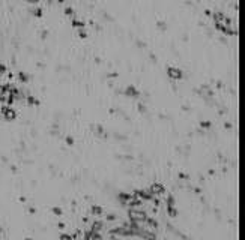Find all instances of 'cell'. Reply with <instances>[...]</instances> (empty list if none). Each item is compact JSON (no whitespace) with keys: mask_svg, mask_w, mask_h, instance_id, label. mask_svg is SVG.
I'll use <instances>...</instances> for the list:
<instances>
[{"mask_svg":"<svg viewBox=\"0 0 245 240\" xmlns=\"http://www.w3.org/2000/svg\"><path fill=\"white\" fill-rule=\"evenodd\" d=\"M128 215H130V221H134V222H138V224H145L147 215L146 212L140 210V209H130L128 210Z\"/></svg>","mask_w":245,"mask_h":240,"instance_id":"6da1fadb","label":"cell"},{"mask_svg":"<svg viewBox=\"0 0 245 240\" xmlns=\"http://www.w3.org/2000/svg\"><path fill=\"white\" fill-rule=\"evenodd\" d=\"M0 113L3 114L5 120H14L17 117V113L14 108H11L9 105H3V107H0Z\"/></svg>","mask_w":245,"mask_h":240,"instance_id":"7a4b0ae2","label":"cell"},{"mask_svg":"<svg viewBox=\"0 0 245 240\" xmlns=\"http://www.w3.org/2000/svg\"><path fill=\"white\" fill-rule=\"evenodd\" d=\"M149 192H150L153 197H155V195H161V194H164V192H165V189H164V186L160 185V183H152L150 188H149Z\"/></svg>","mask_w":245,"mask_h":240,"instance_id":"3957f363","label":"cell"},{"mask_svg":"<svg viewBox=\"0 0 245 240\" xmlns=\"http://www.w3.org/2000/svg\"><path fill=\"white\" fill-rule=\"evenodd\" d=\"M167 74H169V77L173 78V80H180L184 77L182 71H180L179 68H167Z\"/></svg>","mask_w":245,"mask_h":240,"instance_id":"277c9868","label":"cell"},{"mask_svg":"<svg viewBox=\"0 0 245 240\" xmlns=\"http://www.w3.org/2000/svg\"><path fill=\"white\" fill-rule=\"evenodd\" d=\"M126 204L130 206V209H140L141 206H143V200H140V198H137V197H132Z\"/></svg>","mask_w":245,"mask_h":240,"instance_id":"5b68a950","label":"cell"},{"mask_svg":"<svg viewBox=\"0 0 245 240\" xmlns=\"http://www.w3.org/2000/svg\"><path fill=\"white\" fill-rule=\"evenodd\" d=\"M145 224L149 227L147 230H150V231H152V230H157V228H158V222H157L155 219H153V218H149V216H147V218H146V221H145Z\"/></svg>","mask_w":245,"mask_h":240,"instance_id":"8992f818","label":"cell"},{"mask_svg":"<svg viewBox=\"0 0 245 240\" xmlns=\"http://www.w3.org/2000/svg\"><path fill=\"white\" fill-rule=\"evenodd\" d=\"M131 198H132V195H131V194H128V192H120V194L118 195V200L120 201L122 204H126Z\"/></svg>","mask_w":245,"mask_h":240,"instance_id":"52a82bcc","label":"cell"},{"mask_svg":"<svg viewBox=\"0 0 245 240\" xmlns=\"http://www.w3.org/2000/svg\"><path fill=\"white\" fill-rule=\"evenodd\" d=\"M125 95L131 96V98H137V96H138V90L135 89L134 86H128L126 89H125Z\"/></svg>","mask_w":245,"mask_h":240,"instance_id":"ba28073f","label":"cell"},{"mask_svg":"<svg viewBox=\"0 0 245 240\" xmlns=\"http://www.w3.org/2000/svg\"><path fill=\"white\" fill-rule=\"evenodd\" d=\"M102 227H104V224H102V222H99V221H96V222H93V224H92V227H90V230H92L93 233H99Z\"/></svg>","mask_w":245,"mask_h":240,"instance_id":"9c48e42d","label":"cell"},{"mask_svg":"<svg viewBox=\"0 0 245 240\" xmlns=\"http://www.w3.org/2000/svg\"><path fill=\"white\" fill-rule=\"evenodd\" d=\"M102 213H104V210H102L101 206H96V204L92 206V215H95V216H101Z\"/></svg>","mask_w":245,"mask_h":240,"instance_id":"30bf717a","label":"cell"},{"mask_svg":"<svg viewBox=\"0 0 245 240\" xmlns=\"http://www.w3.org/2000/svg\"><path fill=\"white\" fill-rule=\"evenodd\" d=\"M72 26L77 27V29H83L86 24H84V21H81V20H80V21H78V20H74V21H72Z\"/></svg>","mask_w":245,"mask_h":240,"instance_id":"8fae6325","label":"cell"},{"mask_svg":"<svg viewBox=\"0 0 245 240\" xmlns=\"http://www.w3.org/2000/svg\"><path fill=\"white\" fill-rule=\"evenodd\" d=\"M167 213H169L170 216H177V210H176L174 206H169V207H167Z\"/></svg>","mask_w":245,"mask_h":240,"instance_id":"7c38bea8","label":"cell"},{"mask_svg":"<svg viewBox=\"0 0 245 240\" xmlns=\"http://www.w3.org/2000/svg\"><path fill=\"white\" fill-rule=\"evenodd\" d=\"M27 104H30V105H39V101L35 99L33 96H27Z\"/></svg>","mask_w":245,"mask_h":240,"instance_id":"4fadbf2b","label":"cell"},{"mask_svg":"<svg viewBox=\"0 0 245 240\" xmlns=\"http://www.w3.org/2000/svg\"><path fill=\"white\" fill-rule=\"evenodd\" d=\"M18 80H21L23 83H26V81H27V77H26L23 72H18Z\"/></svg>","mask_w":245,"mask_h":240,"instance_id":"5bb4252c","label":"cell"},{"mask_svg":"<svg viewBox=\"0 0 245 240\" xmlns=\"http://www.w3.org/2000/svg\"><path fill=\"white\" fill-rule=\"evenodd\" d=\"M33 15H35V17H42V9H39V8L35 9V11H33Z\"/></svg>","mask_w":245,"mask_h":240,"instance_id":"9a60e30c","label":"cell"},{"mask_svg":"<svg viewBox=\"0 0 245 240\" xmlns=\"http://www.w3.org/2000/svg\"><path fill=\"white\" fill-rule=\"evenodd\" d=\"M200 126H202V128H204V129H208V128H211V122H208V120H206V122H202Z\"/></svg>","mask_w":245,"mask_h":240,"instance_id":"2e32d148","label":"cell"},{"mask_svg":"<svg viewBox=\"0 0 245 240\" xmlns=\"http://www.w3.org/2000/svg\"><path fill=\"white\" fill-rule=\"evenodd\" d=\"M169 206H174V200H173V197H169L167 198V207Z\"/></svg>","mask_w":245,"mask_h":240,"instance_id":"e0dca14e","label":"cell"},{"mask_svg":"<svg viewBox=\"0 0 245 240\" xmlns=\"http://www.w3.org/2000/svg\"><path fill=\"white\" fill-rule=\"evenodd\" d=\"M60 240H72V237L69 234H62L60 236Z\"/></svg>","mask_w":245,"mask_h":240,"instance_id":"ac0fdd59","label":"cell"},{"mask_svg":"<svg viewBox=\"0 0 245 240\" xmlns=\"http://www.w3.org/2000/svg\"><path fill=\"white\" fill-rule=\"evenodd\" d=\"M78 36H80V38H83V39H84V38H86L87 35H86V32H84L83 29H80V30H78Z\"/></svg>","mask_w":245,"mask_h":240,"instance_id":"d6986e66","label":"cell"},{"mask_svg":"<svg viewBox=\"0 0 245 240\" xmlns=\"http://www.w3.org/2000/svg\"><path fill=\"white\" fill-rule=\"evenodd\" d=\"M65 14H66V15H72V14H74L72 8H66V9H65Z\"/></svg>","mask_w":245,"mask_h":240,"instance_id":"ffe728a7","label":"cell"},{"mask_svg":"<svg viewBox=\"0 0 245 240\" xmlns=\"http://www.w3.org/2000/svg\"><path fill=\"white\" fill-rule=\"evenodd\" d=\"M53 213H54V215H62V209H59V207H54V209H53Z\"/></svg>","mask_w":245,"mask_h":240,"instance_id":"44dd1931","label":"cell"},{"mask_svg":"<svg viewBox=\"0 0 245 240\" xmlns=\"http://www.w3.org/2000/svg\"><path fill=\"white\" fill-rule=\"evenodd\" d=\"M138 111H141V113H145V111H146V107H145L143 104H138Z\"/></svg>","mask_w":245,"mask_h":240,"instance_id":"7402d4cb","label":"cell"},{"mask_svg":"<svg viewBox=\"0 0 245 240\" xmlns=\"http://www.w3.org/2000/svg\"><path fill=\"white\" fill-rule=\"evenodd\" d=\"M66 143H68L69 146H72V144H74V140H72L71 137H66Z\"/></svg>","mask_w":245,"mask_h":240,"instance_id":"603a6c76","label":"cell"},{"mask_svg":"<svg viewBox=\"0 0 245 240\" xmlns=\"http://www.w3.org/2000/svg\"><path fill=\"white\" fill-rule=\"evenodd\" d=\"M107 221H116V216H114V215H108V216H107Z\"/></svg>","mask_w":245,"mask_h":240,"instance_id":"cb8c5ba5","label":"cell"},{"mask_svg":"<svg viewBox=\"0 0 245 240\" xmlns=\"http://www.w3.org/2000/svg\"><path fill=\"white\" fill-rule=\"evenodd\" d=\"M204 14H206V15H208V17H211V15H212V12H211L209 9H206V11H204Z\"/></svg>","mask_w":245,"mask_h":240,"instance_id":"d4e9b609","label":"cell"},{"mask_svg":"<svg viewBox=\"0 0 245 240\" xmlns=\"http://www.w3.org/2000/svg\"><path fill=\"white\" fill-rule=\"evenodd\" d=\"M26 2H27V3H38L39 0H26Z\"/></svg>","mask_w":245,"mask_h":240,"instance_id":"484cf974","label":"cell"},{"mask_svg":"<svg viewBox=\"0 0 245 240\" xmlns=\"http://www.w3.org/2000/svg\"><path fill=\"white\" fill-rule=\"evenodd\" d=\"M158 26H160V29H165V26H164V23H158Z\"/></svg>","mask_w":245,"mask_h":240,"instance_id":"4316f807","label":"cell"},{"mask_svg":"<svg viewBox=\"0 0 245 240\" xmlns=\"http://www.w3.org/2000/svg\"><path fill=\"white\" fill-rule=\"evenodd\" d=\"M57 2H59V3H63V2H65V0H57Z\"/></svg>","mask_w":245,"mask_h":240,"instance_id":"83f0119b","label":"cell"},{"mask_svg":"<svg viewBox=\"0 0 245 240\" xmlns=\"http://www.w3.org/2000/svg\"><path fill=\"white\" fill-rule=\"evenodd\" d=\"M26 240H32V239H26Z\"/></svg>","mask_w":245,"mask_h":240,"instance_id":"f1b7e54d","label":"cell"}]
</instances>
